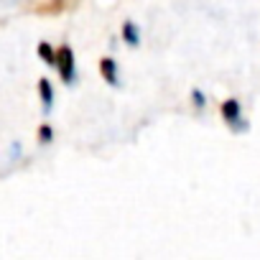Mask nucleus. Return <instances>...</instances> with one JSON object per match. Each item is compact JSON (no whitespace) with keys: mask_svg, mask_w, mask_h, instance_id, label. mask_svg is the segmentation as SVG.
<instances>
[{"mask_svg":"<svg viewBox=\"0 0 260 260\" xmlns=\"http://www.w3.org/2000/svg\"><path fill=\"white\" fill-rule=\"evenodd\" d=\"M122 41H125L127 46H133V49L141 44V28H138L133 21H125V23H122Z\"/></svg>","mask_w":260,"mask_h":260,"instance_id":"5","label":"nucleus"},{"mask_svg":"<svg viewBox=\"0 0 260 260\" xmlns=\"http://www.w3.org/2000/svg\"><path fill=\"white\" fill-rule=\"evenodd\" d=\"M39 56H41V61H44V64L54 67V61H56V49H54L51 44L41 41V44H39Z\"/></svg>","mask_w":260,"mask_h":260,"instance_id":"6","label":"nucleus"},{"mask_svg":"<svg viewBox=\"0 0 260 260\" xmlns=\"http://www.w3.org/2000/svg\"><path fill=\"white\" fill-rule=\"evenodd\" d=\"M100 72H102V77H105V82L110 87H117L120 84V69H117V61L115 59H110V56L100 59Z\"/></svg>","mask_w":260,"mask_h":260,"instance_id":"3","label":"nucleus"},{"mask_svg":"<svg viewBox=\"0 0 260 260\" xmlns=\"http://www.w3.org/2000/svg\"><path fill=\"white\" fill-rule=\"evenodd\" d=\"M219 112H222V120L227 122V127L232 130V133H245V130L250 127L247 120H245V115H242V105H240V100H235V97L224 100L222 107H219Z\"/></svg>","mask_w":260,"mask_h":260,"instance_id":"2","label":"nucleus"},{"mask_svg":"<svg viewBox=\"0 0 260 260\" xmlns=\"http://www.w3.org/2000/svg\"><path fill=\"white\" fill-rule=\"evenodd\" d=\"M54 67L59 69V77H61L64 84L72 87V84L77 82V59H74V49H72L69 44H64V46L56 49V61H54Z\"/></svg>","mask_w":260,"mask_h":260,"instance_id":"1","label":"nucleus"},{"mask_svg":"<svg viewBox=\"0 0 260 260\" xmlns=\"http://www.w3.org/2000/svg\"><path fill=\"white\" fill-rule=\"evenodd\" d=\"M39 138H41L44 146L51 143V141H54V127H51V125H41V127H39Z\"/></svg>","mask_w":260,"mask_h":260,"instance_id":"7","label":"nucleus"},{"mask_svg":"<svg viewBox=\"0 0 260 260\" xmlns=\"http://www.w3.org/2000/svg\"><path fill=\"white\" fill-rule=\"evenodd\" d=\"M191 102H194V107H199V110H202V107L207 105V97H204V92H202V89H194V92H191Z\"/></svg>","mask_w":260,"mask_h":260,"instance_id":"8","label":"nucleus"},{"mask_svg":"<svg viewBox=\"0 0 260 260\" xmlns=\"http://www.w3.org/2000/svg\"><path fill=\"white\" fill-rule=\"evenodd\" d=\"M39 97H41V105H44V112L49 115L51 107H54V87L49 79H39Z\"/></svg>","mask_w":260,"mask_h":260,"instance_id":"4","label":"nucleus"}]
</instances>
